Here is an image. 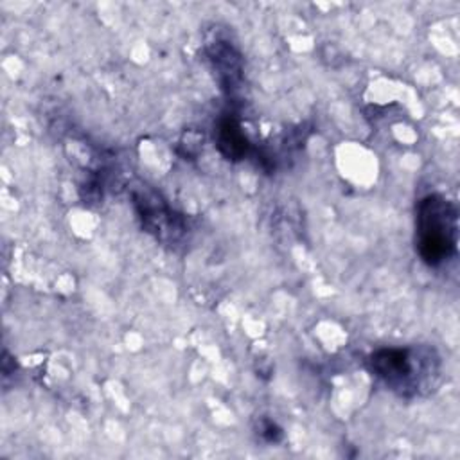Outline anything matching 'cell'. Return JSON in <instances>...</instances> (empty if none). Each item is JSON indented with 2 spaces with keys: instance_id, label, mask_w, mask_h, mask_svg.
Here are the masks:
<instances>
[{
  "instance_id": "obj_1",
  "label": "cell",
  "mask_w": 460,
  "mask_h": 460,
  "mask_svg": "<svg viewBox=\"0 0 460 460\" xmlns=\"http://www.w3.org/2000/svg\"><path fill=\"white\" fill-rule=\"evenodd\" d=\"M456 209L440 195L426 197L417 209V250L430 266H439L456 252Z\"/></svg>"
},
{
  "instance_id": "obj_2",
  "label": "cell",
  "mask_w": 460,
  "mask_h": 460,
  "mask_svg": "<svg viewBox=\"0 0 460 460\" xmlns=\"http://www.w3.org/2000/svg\"><path fill=\"white\" fill-rule=\"evenodd\" d=\"M424 360L414 349H381L372 355L371 367L390 389L406 394L408 390L417 392L424 376L419 374L424 371Z\"/></svg>"
},
{
  "instance_id": "obj_3",
  "label": "cell",
  "mask_w": 460,
  "mask_h": 460,
  "mask_svg": "<svg viewBox=\"0 0 460 460\" xmlns=\"http://www.w3.org/2000/svg\"><path fill=\"white\" fill-rule=\"evenodd\" d=\"M218 149L227 161H241L248 151V140L234 119L218 124Z\"/></svg>"
},
{
  "instance_id": "obj_4",
  "label": "cell",
  "mask_w": 460,
  "mask_h": 460,
  "mask_svg": "<svg viewBox=\"0 0 460 460\" xmlns=\"http://www.w3.org/2000/svg\"><path fill=\"white\" fill-rule=\"evenodd\" d=\"M211 60L214 62L220 74L229 78L230 85H234V78H239V72H241V60H239L238 53L232 47H229L227 44L218 42L211 49Z\"/></svg>"
},
{
  "instance_id": "obj_5",
  "label": "cell",
  "mask_w": 460,
  "mask_h": 460,
  "mask_svg": "<svg viewBox=\"0 0 460 460\" xmlns=\"http://www.w3.org/2000/svg\"><path fill=\"white\" fill-rule=\"evenodd\" d=\"M261 435H263L266 440H270V442H277V440L282 437V431H280V428H279L275 422L266 421V422H264V428H263V431H261Z\"/></svg>"
}]
</instances>
